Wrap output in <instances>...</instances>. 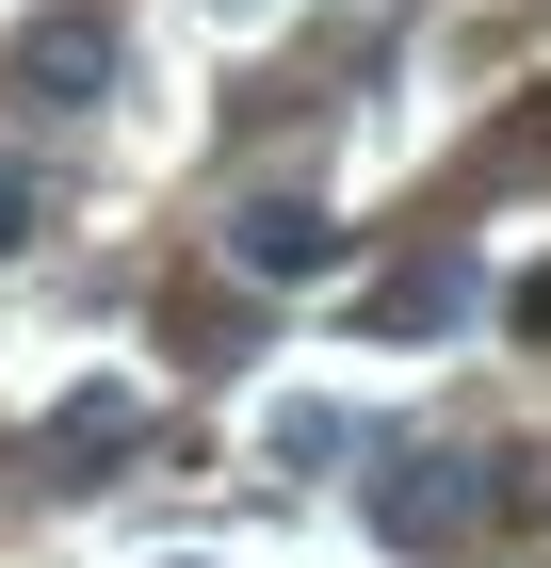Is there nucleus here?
<instances>
[{"label": "nucleus", "instance_id": "7", "mask_svg": "<svg viewBox=\"0 0 551 568\" xmlns=\"http://www.w3.org/2000/svg\"><path fill=\"white\" fill-rule=\"evenodd\" d=\"M487 163H551V114H503V146Z\"/></svg>", "mask_w": 551, "mask_h": 568}, {"label": "nucleus", "instance_id": "1", "mask_svg": "<svg viewBox=\"0 0 551 568\" xmlns=\"http://www.w3.org/2000/svg\"><path fill=\"white\" fill-rule=\"evenodd\" d=\"M114 65H130L114 17H98V0H49L33 33L0 49V98H17V114H82V98H114Z\"/></svg>", "mask_w": 551, "mask_h": 568}, {"label": "nucleus", "instance_id": "5", "mask_svg": "<svg viewBox=\"0 0 551 568\" xmlns=\"http://www.w3.org/2000/svg\"><path fill=\"white\" fill-rule=\"evenodd\" d=\"M455 308H470V261H406V276L357 293V325H374V342H422V325H455Z\"/></svg>", "mask_w": 551, "mask_h": 568}, {"label": "nucleus", "instance_id": "8", "mask_svg": "<svg viewBox=\"0 0 551 568\" xmlns=\"http://www.w3.org/2000/svg\"><path fill=\"white\" fill-rule=\"evenodd\" d=\"M519 325H535V342H551V261H535V276H519Z\"/></svg>", "mask_w": 551, "mask_h": 568}, {"label": "nucleus", "instance_id": "6", "mask_svg": "<svg viewBox=\"0 0 551 568\" xmlns=\"http://www.w3.org/2000/svg\"><path fill=\"white\" fill-rule=\"evenodd\" d=\"M33 227H49V163H33V146H0V261H17Z\"/></svg>", "mask_w": 551, "mask_h": 568}, {"label": "nucleus", "instance_id": "2", "mask_svg": "<svg viewBox=\"0 0 551 568\" xmlns=\"http://www.w3.org/2000/svg\"><path fill=\"white\" fill-rule=\"evenodd\" d=\"M227 261H244L259 293H293V276H340V212H325V195H244V212H227Z\"/></svg>", "mask_w": 551, "mask_h": 568}, {"label": "nucleus", "instance_id": "3", "mask_svg": "<svg viewBox=\"0 0 551 568\" xmlns=\"http://www.w3.org/2000/svg\"><path fill=\"white\" fill-rule=\"evenodd\" d=\"M455 520H470V455H406V471L374 487V536H389V552H438Z\"/></svg>", "mask_w": 551, "mask_h": 568}, {"label": "nucleus", "instance_id": "4", "mask_svg": "<svg viewBox=\"0 0 551 568\" xmlns=\"http://www.w3.org/2000/svg\"><path fill=\"white\" fill-rule=\"evenodd\" d=\"M130 438H146V406H130V390H82V406H49V423H33V471H114Z\"/></svg>", "mask_w": 551, "mask_h": 568}]
</instances>
